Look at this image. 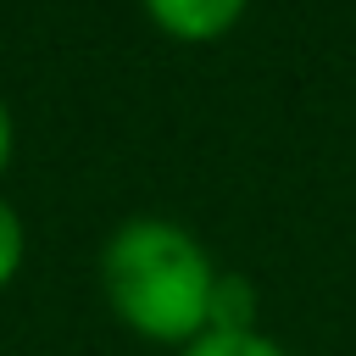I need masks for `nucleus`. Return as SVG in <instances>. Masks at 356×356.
<instances>
[{"mask_svg":"<svg viewBox=\"0 0 356 356\" xmlns=\"http://www.w3.org/2000/svg\"><path fill=\"white\" fill-rule=\"evenodd\" d=\"M100 284L111 312L134 334L161 345H195L200 334H211V300L222 278L178 222L134 217L106 239Z\"/></svg>","mask_w":356,"mask_h":356,"instance_id":"f257e3e1","label":"nucleus"},{"mask_svg":"<svg viewBox=\"0 0 356 356\" xmlns=\"http://www.w3.org/2000/svg\"><path fill=\"white\" fill-rule=\"evenodd\" d=\"M145 11H150V22L156 28H167L172 39H217V33H228L234 22H239V11H245V0H145Z\"/></svg>","mask_w":356,"mask_h":356,"instance_id":"f03ea898","label":"nucleus"},{"mask_svg":"<svg viewBox=\"0 0 356 356\" xmlns=\"http://www.w3.org/2000/svg\"><path fill=\"white\" fill-rule=\"evenodd\" d=\"M184 356H289V350H278L256 328H211L195 345H184Z\"/></svg>","mask_w":356,"mask_h":356,"instance_id":"7ed1b4c3","label":"nucleus"},{"mask_svg":"<svg viewBox=\"0 0 356 356\" xmlns=\"http://www.w3.org/2000/svg\"><path fill=\"white\" fill-rule=\"evenodd\" d=\"M17 267H22V217L11 211V200H0V284H11Z\"/></svg>","mask_w":356,"mask_h":356,"instance_id":"20e7f679","label":"nucleus"},{"mask_svg":"<svg viewBox=\"0 0 356 356\" xmlns=\"http://www.w3.org/2000/svg\"><path fill=\"white\" fill-rule=\"evenodd\" d=\"M6 161H11V117L0 106V172H6Z\"/></svg>","mask_w":356,"mask_h":356,"instance_id":"39448f33","label":"nucleus"}]
</instances>
